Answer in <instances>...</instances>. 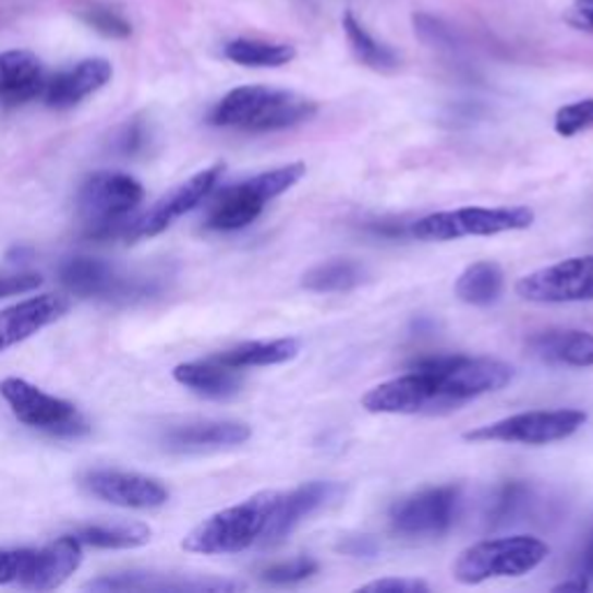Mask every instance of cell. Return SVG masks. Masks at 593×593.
<instances>
[{"instance_id":"cell-1","label":"cell","mask_w":593,"mask_h":593,"mask_svg":"<svg viewBox=\"0 0 593 593\" xmlns=\"http://www.w3.org/2000/svg\"><path fill=\"white\" fill-rule=\"evenodd\" d=\"M315 114L318 105L300 93L253 84L226 93L209 111V123L244 133H278L302 125Z\"/></svg>"},{"instance_id":"cell-2","label":"cell","mask_w":593,"mask_h":593,"mask_svg":"<svg viewBox=\"0 0 593 593\" xmlns=\"http://www.w3.org/2000/svg\"><path fill=\"white\" fill-rule=\"evenodd\" d=\"M278 492H259L237 506L218 510L197 524L183 541L195 554H239L259 543Z\"/></svg>"},{"instance_id":"cell-3","label":"cell","mask_w":593,"mask_h":593,"mask_svg":"<svg viewBox=\"0 0 593 593\" xmlns=\"http://www.w3.org/2000/svg\"><path fill=\"white\" fill-rule=\"evenodd\" d=\"M304 162H288L232 185L214 199L204 226L214 232H237L249 228L271 199L288 193L294 183L304 179Z\"/></svg>"},{"instance_id":"cell-4","label":"cell","mask_w":593,"mask_h":593,"mask_svg":"<svg viewBox=\"0 0 593 593\" xmlns=\"http://www.w3.org/2000/svg\"><path fill=\"white\" fill-rule=\"evenodd\" d=\"M549 556V545L535 535H506L482 541L459 552L452 564L455 580L461 584H482L496 578H519L535 570Z\"/></svg>"},{"instance_id":"cell-5","label":"cell","mask_w":593,"mask_h":593,"mask_svg":"<svg viewBox=\"0 0 593 593\" xmlns=\"http://www.w3.org/2000/svg\"><path fill=\"white\" fill-rule=\"evenodd\" d=\"M144 199V185L123 172L90 174L77 195V214L88 237L107 239L125 234L130 216Z\"/></svg>"},{"instance_id":"cell-6","label":"cell","mask_w":593,"mask_h":593,"mask_svg":"<svg viewBox=\"0 0 593 593\" xmlns=\"http://www.w3.org/2000/svg\"><path fill=\"white\" fill-rule=\"evenodd\" d=\"M411 368L429 376L440 395L452 403L457 411L471 399L498 392L512 383L515 368L500 360L492 358H469V355H436L422 358L411 364Z\"/></svg>"},{"instance_id":"cell-7","label":"cell","mask_w":593,"mask_h":593,"mask_svg":"<svg viewBox=\"0 0 593 593\" xmlns=\"http://www.w3.org/2000/svg\"><path fill=\"white\" fill-rule=\"evenodd\" d=\"M535 214L529 207H461L436 211L413 222L411 234L420 241H455L463 237H494L529 230Z\"/></svg>"},{"instance_id":"cell-8","label":"cell","mask_w":593,"mask_h":593,"mask_svg":"<svg viewBox=\"0 0 593 593\" xmlns=\"http://www.w3.org/2000/svg\"><path fill=\"white\" fill-rule=\"evenodd\" d=\"M589 415L578 408H554V411H527L492 424L477 426L463 434L471 443H519V445H549L578 434Z\"/></svg>"},{"instance_id":"cell-9","label":"cell","mask_w":593,"mask_h":593,"mask_svg":"<svg viewBox=\"0 0 593 593\" xmlns=\"http://www.w3.org/2000/svg\"><path fill=\"white\" fill-rule=\"evenodd\" d=\"M0 395L5 397L19 422L33 426V429L68 438L88 432V424L74 403L47 395L24 378H5L0 383Z\"/></svg>"},{"instance_id":"cell-10","label":"cell","mask_w":593,"mask_h":593,"mask_svg":"<svg viewBox=\"0 0 593 593\" xmlns=\"http://www.w3.org/2000/svg\"><path fill=\"white\" fill-rule=\"evenodd\" d=\"M461 510V487L440 485L403 496L389 510V524L406 537H438L448 533Z\"/></svg>"},{"instance_id":"cell-11","label":"cell","mask_w":593,"mask_h":593,"mask_svg":"<svg viewBox=\"0 0 593 593\" xmlns=\"http://www.w3.org/2000/svg\"><path fill=\"white\" fill-rule=\"evenodd\" d=\"M517 296L533 304L593 302V255H578L519 278Z\"/></svg>"},{"instance_id":"cell-12","label":"cell","mask_w":593,"mask_h":593,"mask_svg":"<svg viewBox=\"0 0 593 593\" xmlns=\"http://www.w3.org/2000/svg\"><path fill=\"white\" fill-rule=\"evenodd\" d=\"M362 408L376 415H434L455 411L452 403L440 395L436 383L417 368L371 387L362 397Z\"/></svg>"},{"instance_id":"cell-13","label":"cell","mask_w":593,"mask_h":593,"mask_svg":"<svg viewBox=\"0 0 593 593\" xmlns=\"http://www.w3.org/2000/svg\"><path fill=\"white\" fill-rule=\"evenodd\" d=\"M222 172H226V165L216 162V165L207 167V170H202V172L193 174L191 179H185L183 183L177 185V189L162 195L146 214L130 220L125 237L135 241V239L156 237V234L165 232L174 220L197 209L199 204L216 191Z\"/></svg>"},{"instance_id":"cell-14","label":"cell","mask_w":593,"mask_h":593,"mask_svg":"<svg viewBox=\"0 0 593 593\" xmlns=\"http://www.w3.org/2000/svg\"><path fill=\"white\" fill-rule=\"evenodd\" d=\"M341 496H343V487L339 485V482H329V480H311L292 492H286V494L278 492V498L267 519V527L257 545L269 547L286 541V537L300 527L304 519H308L311 515H315L331 504H337Z\"/></svg>"},{"instance_id":"cell-15","label":"cell","mask_w":593,"mask_h":593,"mask_svg":"<svg viewBox=\"0 0 593 593\" xmlns=\"http://www.w3.org/2000/svg\"><path fill=\"white\" fill-rule=\"evenodd\" d=\"M82 487L111 506L130 510H154L170 498V492L160 480L119 469H90L82 475Z\"/></svg>"},{"instance_id":"cell-16","label":"cell","mask_w":593,"mask_h":593,"mask_svg":"<svg viewBox=\"0 0 593 593\" xmlns=\"http://www.w3.org/2000/svg\"><path fill=\"white\" fill-rule=\"evenodd\" d=\"M61 283L77 296H100V300H117V296L146 294L148 286H142L135 278L119 274L114 265L100 257L77 255L68 257L59 269Z\"/></svg>"},{"instance_id":"cell-17","label":"cell","mask_w":593,"mask_h":593,"mask_svg":"<svg viewBox=\"0 0 593 593\" xmlns=\"http://www.w3.org/2000/svg\"><path fill=\"white\" fill-rule=\"evenodd\" d=\"M253 436L246 422L237 420H197L167 429L162 443L172 452H211L244 445Z\"/></svg>"},{"instance_id":"cell-18","label":"cell","mask_w":593,"mask_h":593,"mask_svg":"<svg viewBox=\"0 0 593 593\" xmlns=\"http://www.w3.org/2000/svg\"><path fill=\"white\" fill-rule=\"evenodd\" d=\"M70 308L61 294H40L0 311V352L31 339L33 334L63 318Z\"/></svg>"},{"instance_id":"cell-19","label":"cell","mask_w":593,"mask_h":593,"mask_svg":"<svg viewBox=\"0 0 593 593\" xmlns=\"http://www.w3.org/2000/svg\"><path fill=\"white\" fill-rule=\"evenodd\" d=\"M111 80V65L105 59H86L47 80L43 98L51 109H70L80 105Z\"/></svg>"},{"instance_id":"cell-20","label":"cell","mask_w":593,"mask_h":593,"mask_svg":"<svg viewBox=\"0 0 593 593\" xmlns=\"http://www.w3.org/2000/svg\"><path fill=\"white\" fill-rule=\"evenodd\" d=\"M47 72L35 53L12 49L0 53V105L19 107L43 96Z\"/></svg>"},{"instance_id":"cell-21","label":"cell","mask_w":593,"mask_h":593,"mask_svg":"<svg viewBox=\"0 0 593 593\" xmlns=\"http://www.w3.org/2000/svg\"><path fill=\"white\" fill-rule=\"evenodd\" d=\"M527 350L531 352V358L549 366H593V334L584 329L552 327L537 331L527 341Z\"/></svg>"},{"instance_id":"cell-22","label":"cell","mask_w":593,"mask_h":593,"mask_svg":"<svg viewBox=\"0 0 593 593\" xmlns=\"http://www.w3.org/2000/svg\"><path fill=\"white\" fill-rule=\"evenodd\" d=\"M174 380L183 387H189L191 392L214 401H228L237 397L241 392V387H244V374H241V368L228 366L214 358L179 364L174 368Z\"/></svg>"},{"instance_id":"cell-23","label":"cell","mask_w":593,"mask_h":593,"mask_svg":"<svg viewBox=\"0 0 593 593\" xmlns=\"http://www.w3.org/2000/svg\"><path fill=\"white\" fill-rule=\"evenodd\" d=\"M90 591H237L241 584L226 580H177L158 572L105 574L86 584Z\"/></svg>"},{"instance_id":"cell-24","label":"cell","mask_w":593,"mask_h":593,"mask_svg":"<svg viewBox=\"0 0 593 593\" xmlns=\"http://www.w3.org/2000/svg\"><path fill=\"white\" fill-rule=\"evenodd\" d=\"M506 290V274L492 259H480L469 265L455 281L457 300L469 306H492Z\"/></svg>"},{"instance_id":"cell-25","label":"cell","mask_w":593,"mask_h":593,"mask_svg":"<svg viewBox=\"0 0 593 593\" xmlns=\"http://www.w3.org/2000/svg\"><path fill=\"white\" fill-rule=\"evenodd\" d=\"M300 339H274V341H246L239 343L226 352H218L214 360L234 366V368H255V366H274L286 364L300 355Z\"/></svg>"},{"instance_id":"cell-26","label":"cell","mask_w":593,"mask_h":593,"mask_svg":"<svg viewBox=\"0 0 593 593\" xmlns=\"http://www.w3.org/2000/svg\"><path fill=\"white\" fill-rule=\"evenodd\" d=\"M366 281V267L352 257H331L311 267L302 276V288L308 292L329 294L355 290Z\"/></svg>"},{"instance_id":"cell-27","label":"cell","mask_w":593,"mask_h":593,"mask_svg":"<svg viewBox=\"0 0 593 593\" xmlns=\"http://www.w3.org/2000/svg\"><path fill=\"white\" fill-rule=\"evenodd\" d=\"M74 541L98 549H137L152 541V529L140 522L123 524H88L70 533Z\"/></svg>"},{"instance_id":"cell-28","label":"cell","mask_w":593,"mask_h":593,"mask_svg":"<svg viewBox=\"0 0 593 593\" xmlns=\"http://www.w3.org/2000/svg\"><path fill=\"white\" fill-rule=\"evenodd\" d=\"M341 24H343V33L348 37V45L360 63H364L371 70H378V72H389V70L399 68L397 51L392 47H387L385 43H378L376 37L358 22L355 14L346 12Z\"/></svg>"},{"instance_id":"cell-29","label":"cell","mask_w":593,"mask_h":593,"mask_svg":"<svg viewBox=\"0 0 593 593\" xmlns=\"http://www.w3.org/2000/svg\"><path fill=\"white\" fill-rule=\"evenodd\" d=\"M294 56L292 45L249 40V37H239L226 45V59L244 68H281L294 61Z\"/></svg>"},{"instance_id":"cell-30","label":"cell","mask_w":593,"mask_h":593,"mask_svg":"<svg viewBox=\"0 0 593 593\" xmlns=\"http://www.w3.org/2000/svg\"><path fill=\"white\" fill-rule=\"evenodd\" d=\"M40 564L43 547H22V549H0V584L22 586L37 591L40 584Z\"/></svg>"},{"instance_id":"cell-31","label":"cell","mask_w":593,"mask_h":593,"mask_svg":"<svg viewBox=\"0 0 593 593\" xmlns=\"http://www.w3.org/2000/svg\"><path fill=\"white\" fill-rule=\"evenodd\" d=\"M318 568L320 566L313 556H294V559L290 561H278L267 566L263 572H259V578L274 586H290V584L308 580L311 574L318 572Z\"/></svg>"},{"instance_id":"cell-32","label":"cell","mask_w":593,"mask_h":593,"mask_svg":"<svg viewBox=\"0 0 593 593\" xmlns=\"http://www.w3.org/2000/svg\"><path fill=\"white\" fill-rule=\"evenodd\" d=\"M80 16L88 28H93L105 37H111V40H125V37H130V33H133V26H130L128 19L107 5H90L82 10Z\"/></svg>"},{"instance_id":"cell-33","label":"cell","mask_w":593,"mask_h":593,"mask_svg":"<svg viewBox=\"0 0 593 593\" xmlns=\"http://www.w3.org/2000/svg\"><path fill=\"white\" fill-rule=\"evenodd\" d=\"M554 130L561 137H574L593 130V98L564 105L554 114Z\"/></svg>"},{"instance_id":"cell-34","label":"cell","mask_w":593,"mask_h":593,"mask_svg":"<svg viewBox=\"0 0 593 593\" xmlns=\"http://www.w3.org/2000/svg\"><path fill=\"white\" fill-rule=\"evenodd\" d=\"M524 498H527V487L522 485V482H517V480L506 482V485L496 492L494 500L489 504L487 522L492 527L512 522V517L517 515V510L524 506Z\"/></svg>"},{"instance_id":"cell-35","label":"cell","mask_w":593,"mask_h":593,"mask_svg":"<svg viewBox=\"0 0 593 593\" xmlns=\"http://www.w3.org/2000/svg\"><path fill=\"white\" fill-rule=\"evenodd\" d=\"M413 24H415L417 37L424 45L438 47V49H452L457 45L455 31L438 16L420 12V14L413 16Z\"/></svg>"},{"instance_id":"cell-36","label":"cell","mask_w":593,"mask_h":593,"mask_svg":"<svg viewBox=\"0 0 593 593\" xmlns=\"http://www.w3.org/2000/svg\"><path fill=\"white\" fill-rule=\"evenodd\" d=\"M360 591H374V593H429V584L415 580V578H385L362 584Z\"/></svg>"},{"instance_id":"cell-37","label":"cell","mask_w":593,"mask_h":593,"mask_svg":"<svg viewBox=\"0 0 593 593\" xmlns=\"http://www.w3.org/2000/svg\"><path fill=\"white\" fill-rule=\"evenodd\" d=\"M43 286L40 274H3L0 276V300L12 294H24Z\"/></svg>"},{"instance_id":"cell-38","label":"cell","mask_w":593,"mask_h":593,"mask_svg":"<svg viewBox=\"0 0 593 593\" xmlns=\"http://www.w3.org/2000/svg\"><path fill=\"white\" fill-rule=\"evenodd\" d=\"M566 19L570 26L593 33V0H574Z\"/></svg>"},{"instance_id":"cell-39","label":"cell","mask_w":593,"mask_h":593,"mask_svg":"<svg viewBox=\"0 0 593 593\" xmlns=\"http://www.w3.org/2000/svg\"><path fill=\"white\" fill-rule=\"evenodd\" d=\"M339 549L350 556H374L378 545L374 537L362 535V537H346V541L339 545Z\"/></svg>"},{"instance_id":"cell-40","label":"cell","mask_w":593,"mask_h":593,"mask_svg":"<svg viewBox=\"0 0 593 593\" xmlns=\"http://www.w3.org/2000/svg\"><path fill=\"white\" fill-rule=\"evenodd\" d=\"M589 589V582L582 578L578 582H564L559 586H554V591H586Z\"/></svg>"},{"instance_id":"cell-41","label":"cell","mask_w":593,"mask_h":593,"mask_svg":"<svg viewBox=\"0 0 593 593\" xmlns=\"http://www.w3.org/2000/svg\"><path fill=\"white\" fill-rule=\"evenodd\" d=\"M593 561V541H591V545H589V552H586V564H591Z\"/></svg>"},{"instance_id":"cell-42","label":"cell","mask_w":593,"mask_h":593,"mask_svg":"<svg viewBox=\"0 0 593 593\" xmlns=\"http://www.w3.org/2000/svg\"><path fill=\"white\" fill-rule=\"evenodd\" d=\"M586 570H589V580L593 582V561H591V564H586Z\"/></svg>"}]
</instances>
